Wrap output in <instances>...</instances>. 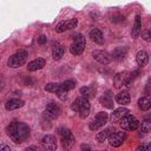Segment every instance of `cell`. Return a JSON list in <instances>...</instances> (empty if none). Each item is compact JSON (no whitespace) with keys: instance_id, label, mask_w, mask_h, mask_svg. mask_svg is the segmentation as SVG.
<instances>
[{"instance_id":"f546056e","label":"cell","mask_w":151,"mask_h":151,"mask_svg":"<svg viewBox=\"0 0 151 151\" xmlns=\"http://www.w3.org/2000/svg\"><path fill=\"white\" fill-rule=\"evenodd\" d=\"M142 38L145 40V41H150L151 40V32L150 29H145L142 32Z\"/></svg>"},{"instance_id":"836d02e7","label":"cell","mask_w":151,"mask_h":151,"mask_svg":"<svg viewBox=\"0 0 151 151\" xmlns=\"http://www.w3.org/2000/svg\"><path fill=\"white\" fill-rule=\"evenodd\" d=\"M24 151H40V150H39V147H38V146H34V145H32V146H28V147H26Z\"/></svg>"},{"instance_id":"7402d4cb","label":"cell","mask_w":151,"mask_h":151,"mask_svg":"<svg viewBox=\"0 0 151 151\" xmlns=\"http://www.w3.org/2000/svg\"><path fill=\"white\" fill-rule=\"evenodd\" d=\"M142 32V18L139 14L136 15L134 18V24H133V27H132V31H131V35L133 39H136Z\"/></svg>"},{"instance_id":"e575fe53","label":"cell","mask_w":151,"mask_h":151,"mask_svg":"<svg viewBox=\"0 0 151 151\" xmlns=\"http://www.w3.org/2000/svg\"><path fill=\"white\" fill-rule=\"evenodd\" d=\"M0 151H12V150H11V147L8 145H2L0 147Z\"/></svg>"},{"instance_id":"6da1fadb","label":"cell","mask_w":151,"mask_h":151,"mask_svg":"<svg viewBox=\"0 0 151 151\" xmlns=\"http://www.w3.org/2000/svg\"><path fill=\"white\" fill-rule=\"evenodd\" d=\"M6 132H7L8 137L15 144H20V143L25 142L28 138V136H29V127L25 123L13 120V122H11L7 125Z\"/></svg>"},{"instance_id":"5b68a950","label":"cell","mask_w":151,"mask_h":151,"mask_svg":"<svg viewBox=\"0 0 151 151\" xmlns=\"http://www.w3.org/2000/svg\"><path fill=\"white\" fill-rule=\"evenodd\" d=\"M136 73V72H134ZM134 73H131V72H127V71H124V72H119L114 76L113 78V85L116 88H119L122 86H130L133 78H134Z\"/></svg>"},{"instance_id":"3957f363","label":"cell","mask_w":151,"mask_h":151,"mask_svg":"<svg viewBox=\"0 0 151 151\" xmlns=\"http://www.w3.org/2000/svg\"><path fill=\"white\" fill-rule=\"evenodd\" d=\"M57 133L60 137V142H61L64 151H70L73 147L74 142H76V138H74L72 131L66 127H59L57 130Z\"/></svg>"},{"instance_id":"52a82bcc","label":"cell","mask_w":151,"mask_h":151,"mask_svg":"<svg viewBox=\"0 0 151 151\" xmlns=\"http://www.w3.org/2000/svg\"><path fill=\"white\" fill-rule=\"evenodd\" d=\"M139 124H140L139 120L134 116H132L131 113L126 114L125 117H123L119 120L120 127L123 130H125V131H134V130H137L139 127Z\"/></svg>"},{"instance_id":"d6986e66","label":"cell","mask_w":151,"mask_h":151,"mask_svg":"<svg viewBox=\"0 0 151 151\" xmlns=\"http://www.w3.org/2000/svg\"><path fill=\"white\" fill-rule=\"evenodd\" d=\"M127 55V48L126 47H117L111 53V58L116 61H122Z\"/></svg>"},{"instance_id":"277c9868","label":"cell","mask_w":151,"mask_h":151,"mask_svg":"<svg viewBox=\"0 0 151 151\" xmlns=\"http://www.w3.org/2000/svg\"><path fill=\"white\" fill-rule=\"evenodd\" d=\"M27 55H28V53H27V51H25V50H19V51H17L14 54H12V55L8 58V60H7L8 67H11V68H18V67L22 66V65L26 63Z\"/></svg>"},{"instance_id":"ffe728a7","label":"cell","mask_w":151,"mask_h":151,"mask_svg":"<svg viewBox=\"0 0 151 151\" xmlns=\"http://www.w3.org/2000/svg\"><path fill=\"white\" fill-rule=\"evenodd\" d=\"M64 53H65V47L59 42H54L53 47H52V57H53V59L54 60H60L64 57Z\"/></svg>"},{"instance_id":"e0dca14e","label":"cell","mask_w":151,"mask_h":151,"mask_svg":"<svg viewBox=\"0 0 151 151\" xmlns=\"http://www.w3.org/2000/svg\"><path fill=\"white\" fill-rule=\"evenodd\" d=\"M113 132H116V129H114L113 126L106 127V129L101 130L100 132H98V133L96 134V140L99 142V143H103V142H105L106 139H109V137H110Z\"/></svg>"},{"instance_id":"44dd1931","label":"cell","mask_w":151,"mask_h":151,"mask_svg":"<svg viewBox=\"0 0 151 151\" xmlns=\"http://www.w3.org/2000/svg\"><path fill=\"white\" fill-rule=\"evenodd\" d=\"M88 35H90L91 40L94 41L96 44H98V45H103V44H104V35H103V33H101L100 29H98V28H92V29L90 31Z\"/></svg>"},{"instance_id":"2e32d148","label":"cell","mask_w":151,"mask_h":151,"mask_svg":"<svg viewBox=\"0 0 151 151\" xmlns=\"http://www.w3.org/2000/svg\"><path fill=\"white\" fill-rule=\"evenodd\" d=\"M25 105V101L22 99H18V98H12V99H8L5 104V109L7 111H13V110H17V109H20Z\"/></svg>"},{"instance_id":"8992f818","label":"cell","mask_w":151,"mask_h":151,"mask_svg":"<svg viewBox=\"0 0 151 151\" xmlns=\"http://www.w3.org/2000/svg\"><path fill=\"white\" fill-rule=\"evenodd\" d=\"M109 122V113L105 111H100L98 112L94 118L91 120V123L88 124V129L91 131H98L99 129L104 127V125Z\"/></svg>"},{"instance_id":"cb8c5ba5","label":"cell","mask_w":151,"mask_h":151,"mask_svg":"<svg viewBox=\"0 0 151 151\" xmlns=\"http://www.w3.org/2000/svg\"><path fill=\"white\" fill-rule=\"evenodd\" d=\"M136 61H137V65L138 66H145L147 63H149V54L147 52L145 51H139L136 55Z\"/></svg>"},{"instance_id":"8fae6325","label":"cell","mask_w":151,"mask_h":151,"mask_svg":"<svg viewBox=\"0 0 151 151\" xmlns=\"http://www.w3.org/2000/svg\"><path fill=\"white\" fill-rule=\"evenodd\" d=\"M125 138H126V133L125 132H123V131H116V132H113L109 137V143H110L111 146L118 147V146H120L125 142Z\"/></svg>"},{"instance_id":"f1b7e54d","label":"cell","mask_w":151,"mask_h":151,"mask_svg":"<svg viewBox=\"0 0 151 151\" xmlns=\"http://www.w3.org/2000/svg\"><path fill=\"white\" fill-rule=\"evenodd\" d=\"M139 125H140V132H142L143 134H146L147 132H150L151 123H150L149 120H144V122H142V124H139Z\"/></svg>"},{"instance_id":"9c48e42d","label":"cell","mask_w":151,"mask_h":151,"mask_svg":"<svg viewBox=\"0 0 151 151\" xmlns=\"http://www.w3.org/2000/svg\"><path fill=\"white\" fill-rule=\"evenodd\" d=\"M60 113H61L60 106L55 103H50V104H47V106L44 111V119L47 122H51V120L58 118Z\"/></svg>"},{"instance_id":"7c38bea8","label":"cell","mask_w":151,"mask_h":151,"mask_svg":"<svg viewBox=\"0 0 151 151\" xmlns=\"http://www.w3.org/2000/svg\"><path fill=\"white\" fill-rule=\"evenodd\" d=\"M41 146L47 151L57 150V138L53 134H46L41 138Z\"/></svg>"},{"instance_id":"4dcf8cb0","label":"cell","mask_w":151,"mask_h":151,"mask_svg":"<svg viewBox=\"0 0 151 151\" xmlns=\"http://www.w3.org/2000/svg\"><path fill=\"white\" fill-rule=\"evenodd\" d=\"M46 41H47V37H46V35L41 34V35H39V37H38V44H40V45H44Z\"/></svg>"},{"instance_id":"9a60e30c","label":"cell","mask_w":151,"mask_h":151,"mask_svg":"<svg viewBox=\"0 0 151 151\" xmlns=\"http://www.w3.org/2000/svg\"><path fill=\"white\" fill-rule=\"evenodd\" d=\"M76 85H77V83H76L74 80H72V79L65 80V81H63L61 84H59V88H58V92H57V94L60 97L61 94L66 93L67 91H70V90H73V88L76 87Z\"/></svg>"},{"instance_id":"5bb4252c","label":"cell","mask_w":151,"mask_h":151,"mask_svg":"<svg viewBox=\"0 0 151 151\" xmlns=\"http://www.w3.org/2000/svg\"><path fill=\"white\" fill-rule=\"evenodd\" d=\"M130 113V110L129 109H126V107H118V109H114L113 110V112L109 116V120L111 122V123H117V122H119L123 117H125L126 114H129Z\"/></svg>"},{"instance_id":"1f68e13d","label":"cell","mask_w":151,"mask_h":151,"mask_svg":"<svg viewBox=\"0 0 151 151\" xmlns=\"http://www.w3.org/2000/svg\"><path fill=\"white\" fill-rule=\"evenodd\" d=\"M123 20H124V18H123L122 15H119V14H116V15H113V17H112V21H114V22L123 21Z\"/></svg>"},{"instance_id":"83f0119b","label":"cell","mask_w":151,"mask_h":151,"mask_svg":"<svg viewBox=\"0 0 151 151\" xmlns=\"http://www.w3.org/2000/svg\"><path fill=\"white\" fill-rule=\"evenodd\" d=\"M45 91L47 92H51V93H57L58 92V88H59V84L58 83H48L45 85Z\"/></svg>"},{"instance_id":"4316f807","label":"cell","mask_w":151,"mask_h":151,"mask_svg":"<svg viewBox=\"0 0 151 151\" xmlns=\"http://www.w3.org/2000/svg\"><path fill=\"white\" fill-rule=\"evenodd\" d=\"M93 88L91 87V86H83L81 88H80V94L84 97V98H86V99H90V98H92L93 97Z\"/></svg>"},{"instance_id":"ba28073f","label":"cell","mask_w":151,"mask_h":151,"mask_svg":"<svg viewBox=\"0 0 151 151\" xmlns=\"http://www.w3.org/2000/svg\"><path fill=\"white\" fill-rule=\"evenodd\" d=\"M85 45H86L85 38L81 34H77L74 37V40H73L72 45L70 46L71 54H73V55H80L84 52V50H85Z\"/></svg>"},{"instance_id":"7a4b0ae2","label":"cell","mask_w":151,"mask_h":151,"mask_svg":"<svg viewBox=\"0 0 151 151\" xmlns=\"http://www.w3.org/2000/svg\"><path fill=\"white\" fill-rule=\"evenodd\" d=\"M71 110L74 111V112H77L80 118H86L88 116V113H90V110H91V105H90L88 99H86L84 97L77 98L72 103Z\"/></svg>"},{"instance_id":"603a6c76","label":"cell","mask_w":151,"mask_h":151,"mask_svg":"<svg viewBox=\"0 0 151 151\" xmlns=\"http://www.w3.org/2000/svg\"><path fill=\"white\" fill-rule=\"evenodd\" d=\"M116 101L120 105H126L131 101V97L127 91H122L116 96Z\"/></svg>"},{"instance_id":"d590c367","label":"cell","mask_w":151,"mask_h":151,"mask_svg":"<svg viewBox=\"0 0 151 151\" xmlns=\"http://www.w3.org/2000/svg\"><path fill=\"white\" fill-rule=\"evenodd\" d=\"M136 151H145V145H139V146L136 149Z\"/></svg>"},{"instance_id":"d6a6232c","label":"cell","mask_w":151,"mask_h":151,"mask_svg":"<svg viewBox=\"0 0 151 151\" xmlns=\"http://www.w3.org/2000/svg\"><path fill=\"white\" fill-rule=\"evenodd\" d=\"M80 151H92V149H91L90 145H87V144H83V145L80 146Z\"/></svg>"},{"instance_id":"4fadbf2b","label":"cell","mask_w":151,"mask_h":151,"mask_svg":"<svg viewBox=\"0 0 151 151\" xmlns=\"http://www.w3.org/2000/svg\"><path fill=\"white\" fill-rule=\"evenodd\" d=\"M78 25V19H70V20H65V21H60L57 26H55V32L57 33H63L65 31L72 29Z\"/></svg>"},{"instance_id":"30bf717a","label":"cell","mask_w":151,"mask_h":151,"mask_svg":"<svg viewBox=\"0 0 151 151\" xmlns=\"http://www.w3.org/2000/svg\"><path fill=\"white\" fill-rule=\"evenodd\" d=\"M92 57L94 58V60H97L98 63L103 64V65H107L112 61L111 54L106 51H101V50H96L92 52Z\"/></svg>"},{"instance_id":"ac0fdd59","label":"cell","mask_w":151,"mask_h":151,"mask_svg":"<svg viewBox=\"0 0 151 151\" xmlns=\"http://www.w3.org/2000/svg\"><path fill=\"white\" fill-rule=\"evenodd\" d=\"M45 65H46L45 59H42V58H37V59H34V60H32V61H29V63L27 64V70H28V71H32V72H33V71H38V70L44 68Z\"/></svg>"},{"instance_id":"484cf974","label":"cell","mask_w":151,"mask_h":151,"mask_svg":"<svg viewBox=\"0 0 151 151\" xmlns=\"http://www.w3.org/2000/svg\"><path fill=\"white\" fill-rule=\"evenodd\" d=\"M99 103L104 106V107H106V109H113V99L109 96V94H105V96H101L100 98H99Z\"/></svg>"},{"instance_id":"d4e9b609","label":"cell","mask_w":151,"mask_h":151,"mask_svg":"<svg viewBox=\"0 0 151 151\" xmlns=\"http://www.w3.org/2000/svg\"><path fill=\"white\" fill-rule=\"evenodd\" d=\"M138 107L142 111H149L151 107V101L149 99V97H142L138 99Z\"/></svg>"}]
</instances>
